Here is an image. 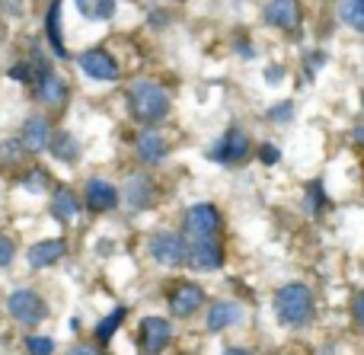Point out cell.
Returning <instances> with one entry per match:
<instances>
[{"instance_id": "33", "label": "cell", "mask_w": 364, "mask_h": 355, "mask_svg": "<svg viewBox=\"0 0 364 355\" xmlns=\"http://www.w3.org/2000/svg\"><path fill=\"white\" fill-rule=\"evenodd\" d=\"M68 355H96V346H87V343H77V346H70V352Z\"/></svg>"}, {"instance_id": "35", "label": "cell", "mask_w": 364, "mask_h": 355, "mask_svg": "<svg viewBox=\"0 0 364 355\" xmlns=\"http://www.w3.org/2000/svg\"><path fill=\"white\" fill-rule=\"evenodd\" d=\"M224 355H256V352H250V349H227Z\"/></svg>"}, {"instance_id": "15", "label": "cell", "mask_w": 364, "mask_h": 355, "mask_svg": "<svg viewBox=\"0 0 364 355\" xmlns=\"http://www.w3.org/2000/svg\"><path fill=\"white\" fill-rule=\"evenodd\" d=\"M51 134H55V132H51V125H48V119H45V115H29V119L23 122L19 141L26 144V151L38 154V151H45V147H48Z\"/></svg>"}, {"instance_id": "26", "label": "cell", "mask_w": 364, "mask_h": 355, "mask_svg": "<svg viewBox=\"0 0 364 355\" xmlns=\"http://www.w3.org/2000/svg\"><path fill=\"white\" fill-rule=\"evenodd\" d=\"M48 183H51V176H48L45 170H32L29 176L23 179V186H26L29 192H45V189H48Z\"/></svg>"}, {"instance_id": "8", "label": "cell", "mask_w": 364, "mask_h": 355, "mask_svg": "<svg viewBox=\"0 0 364 355\" xmlns=\"http://www.w3.org/2000/svg\"><path fill=\"white\" fill-rule=\"evenodd\" d=\"M166 154H170V141L164 138V132H157V128L147 125L144 132L134 138V157L141 160L144 166H157L166 160Z\"/></svg>"}, {"instance_id": "23", "label": "cell", "mask_w": 364, "mask_h": 355, "mask_svg": "<svg viewBox=\"0 0 364 355\" xmlns=\"http://www.w3.org/2000/svg\"><path fill=\"white\" fill-rule=\"evenodd\" d=\"M77 10L83 13L87 19H112L115 16V0H74Z\"/></svg>"}, {"instance_id": "10", "label": "cell", "mask_w": 364, "mask_h": 355, "mask_svg": "<svg viewBox=\"0 0 364 355\" xmlns=\"http://www.w3.org/2000/svg\"><path fill=\"white\" fill-rule=\"evenodd\" d=\"M170 339H173L170 320H164V317L141 320V349H144V355H160L170 346Z\"/></svg>"}, {"instance_id": "28", "label": "cell", "mask_w": 364, "mask_h": 355, "mask_svg": "<svg viewBox=\"0 0 364 355\" xmlns=\"http://www.w3.org/2000/svg\"><path fill=\"white\" fill-rule=\"evenodd\" d=\"M13 260H16V247H13L10 237L0 234V269H6Z\"/></svg>"}, {"instance_id": "4", "label": "cell", "mask_w": 364, "mask_h": 355, "mask_svg": "<svg viewBox=\"0 0 364 355\" xmlns=\"http://www.w3.org/2000/svg\"><path fill=\"white\" fill-rule=\"evenodd\" d=\"M220 211L211 202H198L186 211V240H218L220 234Z\"/></svg>"}, {"instance_id": "29", "label": "cell", "mask_w": 364, "mask_h": 355, "mask_svg": "<svg viewBox=\"0 0 364 355\" xmlns=\"http://www.w3.org/2000/svg\"><path fill=\"white\" fill-rule=\"evenodd\" d=\"M10 77L13 80H19V83H32V64H13L10 68Z\"/></svg>"}, {"instance_id": "21", "label": "cell", "mask_w": 364, "mask_h": 355, "mask_svg": "<svg viewBox=\"0 0 364 355\" xmlns=\"http://www.w3.org/2000/svg\"><path fill=\"white\" fill-rule=\"evenodd\" d=\"M48 151H51V157H58L61 164H77V160H80V144H77V138L70 132H55L51 134Z\"/></svg>"}, {"instance_id": "20", "label": "cell", "mask_w": 364, "mask_h": 355, "mask_svg": "<svg viewBox=\"0 0 364 355\" xmlns=\"http://www.w3.org/2000/svg\"><path fill=\"white\" fill-rule=\"evenodd\" d=\"M51 211H55V218H61V221H74V218L80 215V198L74 196L70 186H58L55 189V196H51Z\"/></svg>"}, {"instance_id": "24", "label": "cell", "mask_w": 364, "mask_h": 355, "mask_svg": "<svg viewBox=\"0 0 364 355\" xmlns=\"http://www.w3.org/2000/svg\"><path fill=\"white\" fill-rule=\"evenodd\" d=\"M339 16H342V23H348L355 32H364V0H342Z\"/></svg>"}, {"instance_id": "5", "label": "cell", "mask_w": 364, "mask_h": 355, "mask_svg": "<svg viewBox=\"0 0 364 355\" xmlns=\"http://www.w3.org/2000/svg\"><path fill=\"white\" fill-rule=\"evenodd\" d=\"M147 250H151L154 263L157 266H182L186 263V253H188V243L182 234H173V231H160V234L151 237V243H147Z\"/></svg>"}, {"instance_id": "12", "label": "cell", "mask_w": 364, "mask_h": 355, "mask_svg": "<svg viewBox=\"0 0 364 355\" xmlns=\"http://www.w3.org/2000/svg\"><path fill=\"white\" fill-rule=\"evenodd\" d=\"M64 253H68V243H64L61 237H51V240L32 243V247L26 250V263H29L32 269H48V266H55L58 260H64Z\"/></svg>"}, {"instance_id": "32", "label": "cell", "mask_w": 364, "mask_h": 355, "mask_svg": "<svg viewBox=\"0 0 364 355\" xmlns=\"http://www.w3.org/2000/svg\"><path fill=\"white\" fill-rule=\"evenodd\" d=\"M291 115H294L291 102H278V109H272V119H275V122H288Z\"/></svg>"}, {"instance_id": "34", "label": "cell", "mask_w": 364, "mask_h": 355, "mask_svg": "<svg viewBox=\"0 0 364 355\" xmlns=\"http://www.w3.org/2000/svg\"><path fill=\"white\" fill-rule=\"evenodd\" d=\"M355 320L364 327V292L358 295V301H355Z\"/></svg>"}, {"instance_id": "9", "label": "cell", "mask_w": 364, "mask_h": 355, "mask_svg": "<svg viewBox=\"0 0 364 355\" xmlns=\"http://www.w3.org/2000/svg\"><path fill=\"white\" fill-rule=\"evenodd\" d=\"M186 263L195 269V272H214V269L224 266V247H220L218 240H192L188 243Z\"/></svg>"}, {"instance_id": "30", "label": "cell", "mask_w": 364, "mask_h": 355, "mask_svg": "<svg viewBox=\"0 0 364 355\" xmlns=\"http://www.w3.org/2000/svg\"><path fill=\"white\" fill-rule=\"evenodd\" d=\"M278 157H282V151H278L275 144H262V147H259V160H262L265 166L278 164Z\"/></svg>"}, {"instance_id": "25", "label": "cell", "mask_w": 364, "mask_h": 355, "mask_svg": "<svg viewBox=\"0 0 364 355\" xmlns=\"http://www.w3.org/2000/svg\"><path fill=\"white\" fill-rule=\"evenodd\" d=\"M26 349H29V355H51V352H55V339H48V337H26Z\"/></svg>"}, {"instance_id": "2", "label": "cell", "mask_w": 364, "mask_h": 355, "mask_svg": "<svg viewBox=\"0 0 364 355\" xmlns=\"http://www.w3.org/2000/svg\"><path fill=\"white\" fill-rule=\"evenodd\" d=\"M128 100H132V112L138 115L144 125H154V122H160V119L170 115V93H166L160 83H154V80L132 83Z\"/></svg>"}, {"instance_id": "14", "label": "cell", "mask_w": 364, "mask_h": 355, "mask_svg": "<svg viewBox=\"0 0 364 355\" xmlns=\"http://www.w3.org/2000/svg\"><path fill=\"white\" fill-rule=\"evenodd\" d=\"M87 208L90 211H112V208H119V189H115L109 179H100V176H93L87 183Z\"/></svg>"}, {"instance_id": "19", "label": "cell", "mask_w": 364, "mask_h": 355, "mask_svg": "<svg viewBox=\"0 0 364 355\" xmlns=\"http://www.w3.org/2000/svg\"><path fill=\"white\" fill-rule=\"evenodd\" d=\"M125 202L132 205L134 211L151 208V202H154V186H151V179H147V176H132V179H128V186H125Z\"/></svg>"}, {"instance_id": "27", "label": "cell", "mask_w": 364, "mask_h": 355, "mask_svg": "<svg viewBox=\"0 0 364 355\" xmlns=\"http://www.w3.org/2000/svg\"><path fill=\"white\" fill-rule=\"evenodd\" d=\"M26 144L23 141H6L4 147H0V154H4V164H19V157H23Z\"/></svg>"}, {"instance_id": "1", "label": "cell", "mask_w": 364, "mask_h": 355, "mask_svg": "<svg viewBox=\"0 0 364 355\" xmlns=\"http://www.w3.org/2000/svg\"><path fill=\"white\" fill-rule=\"evenodd\" d=\"M275 314L284 327H304L314 317V292L301 282L282 285L275 292Z\"/></svg>"}, {"instance_id": "6", "label": "cell", "mask_w": 364, "mask_h": 355, "mask_svg": "<svg viewBox=\"0 0 364 355\" xmlns=\"http://www.w3.org/2000/svg\"><path fill=\"white\" fill-rule=\"evenodd\" d=\"M250 157V134L243 128H227L224 138L211 147L214 164H243Z\"/></svg>"}, {"instance_id": "16", "label": "cell", "mask_w": 364, "mask_h": 355, "mask_svg": "<svg viewBox=\"0 0 364 355\" xmlns=\"http://www.w3.org/2000/svg\"><path fill=\"white\" fill-rule=\"evenodd\" d=\"M36 83H38V100H42L45 106L61 109L64 102H68V83H64V77L45 70V74L36 77Z\"/></svg>"}, {"instance_id": "7", "label": "cell", "mask_w": 364, "mask_h": 355, "mask_svg": "<svg viewBox=\"0 0 364 355\" xmlns=\"http://www.w3.org/2000/svg\"><path fill=\"white\" fill-rule=\"evenodd\" d=\"M77 64L83 68V74H87L90 80H100V83H115L119 80V64H115V58L109 55L106 48L83 51V55L77 58Z\"/></svg>"}, {"instance_id": "31", "label": "cell", "mask_w": 364, "mask_h": 355, "mask_svg": "<svg viewBox=\"0 0 364 355\" xmlns=\"http://www.w3.org/2000/svg\"><path fill=\"white\" fill-rule=\"evenodd\" d=\"M320 202H323V186L314 183L310 186V192H307V211H316V205Z\"/></svg>"}, {"instance_id": "36", "label": "cell", "mask_w": 364, "mask_h": 355, "mask_svg": "<svg viewBox=\"0 0 364 355\" xmlns=\"http://www.w3.org/2000/svg\"><path fill=\"white\" fill-rule=\"evenodd\" d=\"M355 138H358V141H364V128H355Z\"/></svg>"}, {"instance_id": "13", "label": "cell", "mask_w": 364, "mask_h": 355, "mask_svg": "<svg viewBox=\"0 0 364 355\" xmlns=\"http://www.w3.org/2000/svg\"><path fill=\"white\" fill-rule=\"evenodd\" d=\"M262 16L269 26H278V29L291 32L301 26V0H272Z\"/></svg>"}, {"instance_id": "3", "label": "cell", "mask_w": 364, "mask_h": 355, "mask_svg": "<svg viewBox=\"0 0 364 355\" xmlns=\"http://www.w3.org/2000/svg\"><path fill=\"white\" fill-rule=\"evenodd\" d=\"M6 311H10V317L23 327H36L48 317L45 298L38 292H32V288H16V292L6 298Z\"/></svg>"}, {"instance_id": "22", "label": "cell", "mask_w": 364, "mask_h": 355, "mask_svg": "<svg viewBox=\"0 0 364 355\" xmlns=\"http://www.w3.org/2000/svg\"><path fill=\"white\" fill-rule=\"evenodd\" d=\"M125 317H128V307H115V311L109 314V317H102L100 324H96V343L106 346L109 339H112L115 333H119V327L125 324Z\"/></svg>"}, {"instance_id": "18", "label": "cell", "mask_w": 364, "mask_h": 355, "mask_svg": "<svg viewBox=\"0 0 364 355\" xmlns=\"http://www.w3.org/2000/svg\"><path fill=\"white\" fill-rule=\"evenodd\" d=\"M240 320H243V307L237 301H218L208 311V330H227V327L240 324Z\"/></svg>"}, {"instance_id": "11", "label": "cell", "mask_w": 364, "mask_h": 355, "mask_svg": "<svg viewBox=\"0 0 364 355\" xmlns=\"http://www.w3.org/2000/svg\"><path fill=\"white\" fill-rule=\"evenodd\" d=\"M201 304H205V292L195 282H179L170 295V311L176 317H192L195 311H201Z\"/></svg>"}, {"instance_id": "17", "label": "cell", "mask_w": 364, "mask_h": 355, "mask_svg": "<svg viewBox=\"0 0 364 355\" xmlns=\"http://www.w3.org/2000/svg\"><path fill=\"white\" fill-rule=\"evenodd\" d=\"M45 38H48L51 51L58 58H68V48H64V38H61V0H51L48 13H45Z\"/></svg>"}]
</instances>
